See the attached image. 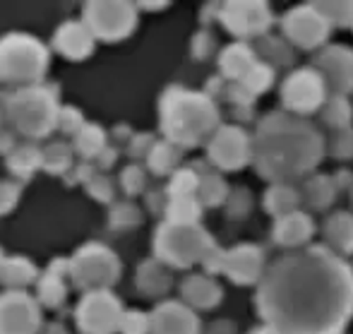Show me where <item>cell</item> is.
Returning <instances> with one entry per match:
<instances>
[{
  "label": "cell",
  "mask_w": 353,
  "mask_h": 334,
  "mask_svg": "<svg viewBox=\"0 0 353 334\" xmlns=\"http://www.w3.org/2000/svg\"><path fill=\"white\" fill-rule=\"evenodd\" d=\"M87 195L99 202H111L113 200V181L106 176V173H97V176L87 183Z\"/></svg>",
  "instance_id": "47"
},
{
  "label": "cell",
  "mask_w": 353,
  "mask_h": 334,
  "mask_svg": "<svg viewBox=\"0 0 353 334\" xmlns=\"http://www.w3.org/2000/svg\"><path fill=\"white\" fill-rule=\"evenodd\" d=\"M72 149L82 159H87V161L89 159H97L106 149V132H103V128L97 126V123H87L72 137Z\"/></svg>",
  "instance_id": "32"
},
{
  "label": "cell",
  "mask_w": 353,
  "mask_h": 334,
  "mask_svg": "<svg viewBox=\"0 0 353 334\" xmlns=\"http://www.w3.org/2000/svg\"><path fill=\"white\" fill-rule=\"evenodd\" d=\"M37 279V267L27 260V257H5L3 269H0V282L10 288H19L34 284Z\"/></svg>",
  "instance_id": "30"
},
{
  "label": "cell",
  "mask_w": 353,
  "mask_h": 334,
  "mask_svg": "<svg viewBox=\"0 0 353 334\" xmlns=\"http://www.w3.org/2000/svg\"><path fill=\"white\" fill-rule=\"evenodd\" d=\"M248 334H283L281 330H276V327L267 325V322H262V325H257L255 330H250Z\"/></svg>",
  "instance_id": "58"
},
{
  "label": "cell",
  "mask_w": 353,
  "mask_h": 334,
  "mask_svg": "<svg viewBox=\"0 0 353 334\" xmlns=\"http://www.w3.org/2000/svg\"><path fill=\"white\" fill-rule=\"evenodd\" d=\"M332 34V24L315 3L291 8L281 17V37L301 51H322Z\"/></svg>",
  "instance_id": "9"
},
{
  "label": "cell",
  "mask_w": 353,
  "mask_h": 334,
  "mask_svg": "<svg viewBox=\"0 0 353 334\" xmlns=\"http://www.w3.org/2000/svg\"><path fill=\"white\" fill-rule=\"evenodd\" d=\"M94 34L89 32L87 24L79 19V22H63L61 27L53 34V48H56L61 56L70 58V61H84L87 56L94 53Z\"/></svg>",
  "instance_id": "19"
},
{
  "label": "cell",
  "mask_w": 353,
  "mask_h": 334,
  "mask_svg": "<svg viewBox=\"0 0 353 334\" xmlns=\"http://www.w3.org/2000/svg\"><path fill=\"white\" fill-rule=\"evenodd\" d=\"M72 144L53 142L51 147L43 149V171L56 173V176H68L72 171Z\"/></svg>",
  "instance_id": "35"
},
{
  "label": "cell",
  "mask_w": 353,
  "mask_h": 334,
  "mask_svg": "<svg viewBox=\"0 0 353 334\" xmlns=\"http://www.w3.org/2000/svg\"><path fill=\"white\" fill-rule=\"evenodd\" d=\"M113 135H116L118 139H128V142H130L132 135H135V132H132L128 126H116V130H113Z\"/></svg>",
  "instance_id": "59"
},
{
  "label": "cell",
  "mask_w": 353,
  "mask_h": 334,
  "mask_svg": "<svg viewBox=\"0 0 353 334\" xmlns=\"http://www.w3.org/2000/svg\"><path fill=\"white\" fill-rule=\"evenodd\" d=\"M226 101H231L233 108H252L257 101V97L243 82H228Z\"/></svg>",
  "instance_id": "46"
},
{
  "label": "cell",
  "mask_w": 353,
  "mask_h": 334,
  "mask_svg": "<svg viewBox=\"0 0 353 334\" xmlns=\"http://www.w3.org/2000/svg\"><path fill=\"white\" fill-rule=\"evenodd\" d=\"M41 327L39 301L27 291L10 288L0 296V334H37Z\"/></svg>",
  "instance_id": "14"
},
{
  "label": "cell",
  "mask_w": 353,
  "mask_h": 334,
  "mask_svg": "<svg viewBox=\"0 0 353 334\" xmlns=\"http://www.w3.org/2000/svg\"><path fill=\"white\" fill-rule=\"evenodd\" d=\"M257 63L255 48L248 41H236L219 53V75L228 82H243Z\"/></svg>",
  "instance_id": "21"
},
{
  "label": "cell",
  "mask_w": 353,
  "mask_h": 334,
  "mask_svg": "<svg viewBox=\"0 0 353 334\" xmlns=\"http://www.w3.org/2000/svg\"><path fill=\"white\" fill-rule=\"evenodd\" d=\"M327 152H330L336 161H351L353 159V126L332 132V137L327 139Z\"/></svg>",
  "instance_id": "40"
},
{
  "label": "cell",
  "mask_w": 353,
  "mask_h": 334,
  "mask_svg": "<svg viewBox=\"0 0 353 334\" xmlns=\"http://www.w3.org/2000/svg\"><path fill=\"white\" fill-rule=\"evenodd\" d=\"M157 142H159V139L154 137L152 132H135L130 142H128V154H130L135 161H137V159H147L149 152H152Z\"/></svg>",
  "instance_id": "48"
},
{
  "label": "cell",
  "mask_w": 353,
  "mask_h": 334,
  "mask_svg": "<svg viewBox=\"0 0 353 334\" xmlns=\"http://www.w3.org/2000/svg\"><path fill=\"white\" fill-rule=\"evenodd\" d=\"M226 89H228V79H223L221 75H214L212 79H207V84H205V89H202V92L216 101L219 97L226 99Z\"/></svg>",
  "instance_id": "52"
},
{
  "label": "cell",
  "mask_w": 353,
  "mask_h": 334,
  "mask_svg": "<svg viewBox=\"0 0 353 334\" xmlns=\"http://www.w3.org/2000/svg\"><path fill=\"white\" fill-rule=\"evenodd\" d=\"M68 298V286L63 284L61 274L43 272V277L37 282V301L46 308H61Z\"/></svg>",
  "instance_id": "34"
},
{
  "label": "cell",
  "mask_w": 353,
  "mask_h": 334,
  "mask_svg": "<svg viewBox=\"0 0 353 334\" xmlns=\"http://www.w3.org/2000/svg\"><path fill=\"white\" fill-rule=\"evenodd\" d=\"M327 84L322 75L312 66L298 68L286 75L281 82V106L283 111L293 113V116H310L315 111H322L327 104Z\"/></svg>",
  "instance_id": "8"
},
{
  "label": "cell",
  "mask_w": 353,
  "mask_h": 334,
  "mask_svg": "<svg viewBox=\"0 0 353 334\" xmlns=\"http://www.w3.org/2000/svg\"><path fill=\"white\" fill-rule=\"evenodd\" d=\"M39 168H43V152L39 147H32V144H22L8 157V171L17 181L32 178Z\"/></svg>",
  "instance_id": "28"
},
{
  "label": "cell",
  "mask_w": 353,
  "mask_h": 334,
  "mask_svg": "<svg viewBox=\"0 0 353 334\" xmlns=\"http://www.w3.org/2000/svg\"><path fill=\"white\" fill-rule=\"evenodd\" d=\"M142 8H147V10H161V8H166V3H142Z\"/></svg>",
  "instance_id": "61"
},
{
  "label": "cell",
  "mask_w": 353,
  "mask_h": 334,
  "mask_svg": "<svg viewBox=\"0 0 353 334\" xmlns=\"http://www.w3.org/2000/svg\"><path fill=\"white\" fill-rule=\"evenodd\" d=\"M43 334H68V332H65V327H63V325H48Z\"/></svg>",
  "instance_id": "60"
},
{
  "label": "cell",
  "mask_w": 353,
  "mask_h": 334,
  "mask_svg": "<svg viewBox=\"0 0 353 334\" xmlns=\"http://www.w3.org/2000/svg\"><path fill=\"white\" fill-rule=\"evenodd\" d=\"M200 188V173L190 166H183L168 178V197H195Z\"/></svg>",
  "instance_id": "36"
},
{
  "label": "cell",
  "mask_w": 353,
  "mask_h": 334,
  "mask_svg": "<svg viewBox=\"0 0 353 334\" xmlns=\"http://www.w3.org/2000/svg\"><path fill=\"white\" fill-rule=\"evenodd\" d=\"M149 334H202V322L197 311L183 301H161L152 313Z\"/></svg>",
  "instance_id": "17"
},
{
  "label": "cell",
  "mask_w": 353,
  "mask_h": 334,
  "mask_svg": "<svg viewBox=\"0 0 353 334\" xmlns=\"http://www.w3.org/2000/svg\"><path fill=\"white\" fill-rule=\"evenodd\" d=\"M159 126L163 139L181 149L210 142L219 130V106L205 92H192L185 87H168L159 101Z\"/></svg>",
  "instance_id": "3"
},
{
  "label": "cell",
  "mask_w": 353,
  "mask_h": 334,
  "mask_svg": "<svg viewBox=\"0 0 353 334\" xmlns=\"http://www.w3.org/2000/svg\"><path fill=\"white\" fill-rule=\"evenodd\" d=\"M216 246L214 238L205 228L197 226H178V224L163 222L154 231V257L163 265L188 269L205 260V255Z\"/></svg>",
  "instance_id": "6"
},
{
  "label": "cell",
  "mask_w": 353,
  "mask_h": 334,
  "mask_svg": "<svg viewBox=\"0 0 353 334\" xmlns=\"http://www.w3.org/2000/svg\"><path fill=\"white\" fill-rule=\"evenodd\" d=\"M121 301L108 288L103 291H89L74 308V320L82 334H116L121 332L123 322Z\"/></svg>",
  "instance_id": "11"
},
{
  "label": "cell",
  "mask_w": 353,
  "mask_h": 334,
  "mask_svg": "<svg viewBox=\"0 0 353 334\" xmlns=\"http://www.w3.org/2000/svg\"><path fill=\"white\" fill-rule=\"evenodd\" d=\"M116 159H118V152H116V149H113V147H106L101 154H99L97 159H94V164H97V168L103 173V171H108V168H111L113 164H116Z\"/></svg>",
  "instance_id": "53"
},
{
  "label": "cell",
  "mask_w": 353,
  "mask_h": 334,
  "mask_svg": "<svg viewBox=\"0 0 353 334\" xmlns=\"http://www.w3.org/2000/svg\"><path fill=\"white\" fill-rule=\"evenodd\" d=\"M87 126L84 116L79 113V108L74 106H61V113H58V130L65 132V135H77L82 128Z\"/></svg>",
  "instance_id": "45"
},
{
  "label": "cell",
  "mask_w": 353,
  "mask_h": 334,
  "mask_svg": "<svg viewBox=\"0 0 353 334\" xmlns=\"http://www.w3.org/2000/svg\"><path fill=\"white\" fill-rule=\"evenodd\" d=\"M255 308L283 334H341L353 317V267L327 246L293 250L267 267Z\"/></svg>",
  "instance_id": "1"
},
{
  "label": "cell",
  "mask_w": 353,
  "mask_h": 334,
  "mask_svg": "<svg viewBox=\"0 0 353 334\" xmlns=\"http://www.w3.org/2000/svg\"><path fill=\"white\" fill-rule=\"evenodd\" d=\"M181 298L192 311H212L221 303L223 288L210 274H190L181 284Z\"/></svg>",
  "instance_id": "20"
},
{
  "label": "cell",
  "mask_w": 353,
  "mask_h": 334,
  "mask_svg": "<svg viewBox=\"0 0 353 334\" xmlns=\"http://www.w3.org/2000/svg\"><path fill=\"white\" fill-rule=\"evenodd\" d=\"M190 53H192V61H200V63L210 61L214 53H216V39H214V34L207 32V29H200L190 41Z\"/></svg>",
  "instance_id": "43"
},
{
  "label": "cell",
  "mask_w": 353,
  "mask_h": 334,
  "mask_svg": "<svg viewBox=\"0 0 353 334\" xmlns=\"http://www.w3.org/2000/svg\"><path fill=\"white\" fill-rule=\"evenodd\" d=\"M68 277L79 288L103 291V288H111L121 279V260L103 243H87L72 255Z\"/></svg>",
  "instance_id": "7"
},
{
  "label": "cell",
  "mask_w": 353,
  "mask_h": 334,
  "mask_svg": "<svg viewBox=\"0 0 353 334\" xmlns=\"http://www.w3.org/2000/svg\"><path fill=\"white\" fill-rule=\"evenodd\" d=\"M121 188L125 190V195H140L147 188V171L140 164H130V166L123 168L121 173Z\"/></svg>",
  "instance_id": "42"
},
{
  "label": "cell",
  "mask_w": 353,
  "mask_h": 334,
  "mask_svg": "<svg viewBox=\"0 0 353 334\" xmlns=\"http://www.w3.org/2000/svg\"><path fill=\"white\" fill-rule=\"evenodd\" d=\"M231 195V188L216 173V168L207 171L205 176H200V188H197V200H200L202 207H223Z\"/></svg>",
  "instance_id": "29"
},
{
  "label": "cell",
  "mask_w": 353,
  "mask_h": 334,
  "mask_svg": "<svg viewBox=\"0 0 353 334\" xmlns=\"http://www.w3.org/2000/svg\"><path fill=\"white\" fill-rule=\"evenodd\" d=\"M252 108H233V118H238V121H243V123L252 121V118H255V111H252Z\"/></svg>",
  "instance_id": "57"
},
{
  "label": "cell",
  "mask_w": 353,
  "mask_h": 334,
  "mask_svg": "<svg viewBox=\"0 0 353 334\" xmlns=\"http://www.w3.org/2000/svg\"><path fill=\"white\" fill-rule=\"evenodd\" d=\"M315 236V222H312L310 212L298 209L281 219H274V228H272V241L279 248H291V250H303Z\"/></svg>",
  "instance_id": "18"
},
{
  "label": "cell",
  "mask_w": 353,
  "mask_h": 334,
  "mask_svg": "<svg viewBox=\"0 0 353 334\" xmlns=\"http://www.w3.org/2000/svg\"><path fill=\"white\" fill-rule=\"evenodd\" d=\"M142 219H144L142 209L132 202H118V204H113L111 212H108V224H111V228H116V231L137 228L142 224Z\"/></svg>",
  "instance_id": "37"
},
{
  "label": "cell",
  "mask_w": 353,
  "mask_h": 334,
  "mask_svg": "<svg viewBox=\"0 0 353 334\" xmlns=\"http://www.w3.org/2000/svg\"><path fill=\"white\" fill-rule=\"evenodd\" d=\"M123 334H149L152 332V315L142 311H125L121 322Z\"/></svg>",
  "instance_id": "44"
},
{
  "label": "cell",
  "mask_w": 353,
  "mask_h": 334,
  "mask_svg": "<svg viewBox=\"0 0 353 334\" xmlns=\"http://www.w3.org/2000/svg\"><path fill=\"white\" fill-rule=\"evenodd\" d=\"M315 5L332 27L353 29V0H332V3H315Z\"/></svg>",
  "instance_id": "38"
},
{
  "label": "cell",
  "mask_w": 353,
  "mask_h": 334,
  "mask_svg": "<svg viewBox=\"0 0 353 334\" xmlns=\"http://www.w3.org/2000/svg\"><path fill=\"white\" fill-rule=\"evenodd\" d=\"M255 53H257V61L267 63L274 70H283V68H291L293 61H296V48L286 41L279 34H265L255 41Z\"/></svg>",
  "instance_id": "26"
},
{
  "label": "cell",
  "mask_w": 353,
  "mask_h": 334,
  "mask_svg": "<svg viewBox=\"0 0 353 334\" xmlns=\"http://www.w3.org/2000/svg\"><path fill=\"white\" fill-rule=\"evenodd\" d=\"M48 68V48L37 37L10 32L0 37V84L37 87Z\"/></svg>",
  "instance_id": "4"
},
{
  "label": "cell",
  "mask_w": 353,
  "mask_h": 334,
  "mask_svg": "<svg viewBox=\"0 0 353 334\" xmlns=\"http://www.w3.org/2000/svg\"><path fill=\"white\" fill-rule=\"evenodd\" d=\"M223 257H226V250H221L219 246H214L210 253L202 260V267H205V274H223Z\"/></svg>",
  "instance_id": "51"
},
{
  "label": "cell",
  "mask_w": 353,
  "mask_h": 334,
  "mask_svg": "<svg viewBox=\"0 0 353 334\" xmlns=\"http://www.w3.org/2000/svg\"><path fill=\"white\" fill-rule=\"evenodd\" d=\"M223 209H226L228 219H236V222L238 219H245L252 212V193L248 188H236V190H231Z\"/></svg>",
  "instance_id": "41"
},
{
  "label": "cell",
  "mask_w": 353,
  "mask_h": 334,
  "mask_svg": "<svg viewBox=\"0 0 353 334\" xmlns=\"http://www.w3.org/2000/svg\"><path fill=\"white\" fill-rule=\"evenodd\" d=\"M82 22L94 39L121 41L137 27V5L132 3H87L82 10Z\"/></svg>",
  "instance_id": "10"
},
{
  "label": "cell",
  "mask_w": 353,
  "mask_h": 334,
  "mask_svg": "<svg viewBox=\"0 0 353 334\" xmlns=\"http://www.w3.org/2000/svg\"><path fill=\"white\" fill-rule=\"evenodd\" d=\"M168 193L166 190H149L144 193V204L152 214H166V207H168Z\"/></svg>",
  "instance_id": "50"
},
{
  "label": "cell",
  "mask_w": 353,
  "mask_h": 334,
  "mask_svg": "<svg viewBox=\"0 0 353 334\" xmlns=\"http://www.w3.org/2000/svg\"><path fill=\"white\" fill-rule=\"evenodd\" d=\"M205 334H238V330L231 320H214Z\"/></svg>",
  "instance_id": "56"
},
{
  "label": "cell",
  "mask_w": 353,
  "mask_h": 334,
  "mask_svg": "<svg viewBox=\"0 0 353 334\" xmlns=\"http://www.w3.org/2000/svg\"><path fill=\"white\" fill-rule=\"evenodd\" d=\"M207 161L216 171H241L252 164V135L241 126H219L207 142Z\"/></svg>",
  "instance_id": "12"
},
{
  "label": "cell",
  "mask_w": 353,
  "mask_h": 334,
  "mask_svg": "<svg viewBox=\"0 0 353 334\" xmlns=\"http://www.w3.org/2000/svg\"><path fill=\"white\" fill-rule=\"evenodd\" d=\"M3 260H5V257H3V253H0V269H3Z\"/></svg>",
  "instance_id": "62"
},
{
  "label": "cell",
  "mask_w": 353,
  "mask_h": 334,
  "mask_svg": "<svg viewBox=\"0 0 353 334\" xmlns=\"http://www.w3.org/2000/svg\"><path fill=\"white\" fill-rule=\"evenodd\" d=\"M298 188H301L303 207L310 209V212H327L339 195L334 178L327 176V173H312Z\"/></svg>",
  "instance_id": "24"
},
{
  "label": "cell",
  "mask_w": 353,
  "mask_h": 334,
  "mask_svg": "<svg viewBox=\"0 0 353 334\" xmlns=\"http://www.w3.org/2000/svg\"><path fill=\"white\" fill-rule=\"evenodd\" d=\"M202 204L197 197H171L166 207V222L178 226H197L202 219Z\"/></svg>",
  "instance_id": "31"
},
{
  "label": "cell",
  "mask_w": 353,
  "mask_h": 334,
  "mask_svg": "<svg viewBox=\"0 0 353 334\" xmlns=\"http://www.w3.org/2000/svg\"><path fill=\"white\" fill-rule=\"evenodd\" d=\"M262 207L270 217L281 219L291 212H298L303 207L301 188L293 183H272L262 195Z\"/></svg>",
  "instance_id": "25"
},
{
  "label": "cell",
  "mask_w": 353,
  "mask_h": 334,
  "mask_svg": "<svg viewBox=\"0 0 353 334\" xmlns=\"http://www.w3.org/2000/svg\"><path fill=\"white\" fill-rule=\"evenodd\" d=\"M267 257L265 250L255 243H238L228 248L223 257V274L238 286H252L260 284L267 272Z\"/></svg>",
  "instance_id": "16"
},
{
  "label": "cell",
  "mask_w": 353,
  "mask_h": 334,
  "mask_svg": "<svg viewBox=\"0 0 353 334\" xmlns=\"http://www.w3.org/2000/svg\"><path fill=\"white\" fill-rule=\"evenodd\" d=\"M332 178H334L336 190H349V193H351V186H353V173L349 171V168H341V171H336Z\"/></svg>",
  "instance_id": "55"
},
{
  "label": "cell",
  "mask_w": 353,
  "mask_h": 334,
  "mask_svg": "<svg viewBox=\"0 0 353 334\" xmlns=\"http://www.w3.org/2000/svg\"><path fill=\"white\" fill-rule=\"evenodd\" d=\"M135 284L137 291L144 298H161L173 286L171 269H168V265H163L161 260H157V257H149V260L140 262V267H137Z\"/></svg>",
  "instance_id": "22"
},
{
  "label": "cell",
  "mask_w": 353,
  "mask_h": 334,
  "mask_svg": "<svg viewBox=\"0 0 353 334\" xmlns=\"http://www.w3.org/2000/svg\"><path fill=\"white\" fill-rule=\"evenodd\" d=\"M5 113L17 132L34 139L46 137L48 132L58 128L61 106H58L56 87L37 84V87L14 89L5 99Z\"/></svg>",
  "instance_id": "5"
},
{
  "label": "cell",
  "mask_w": 353,
  "mask_h": 334,
  "mask_svg": "<svg viewBox=\"0 0 353 334\" xmlns=\"http://www.w3.org/2000/svg\"><path fill=\"white\" fill-rule=\"evenodd\" d=\"M274 77H276V70L260 61L255 68L250 70V72H248V77L243 79V84H245L255 97H260V94H265L267 89L274 84Z\"/></svg>",
  "instance_id": "39"
},
{
  "label": "cell",
  "mask_w": 353,
  "mask_h": 334,
  "mask_svg": "<svg viewBox=\"0 0 353 334\" xmlns=\"http://www.w3.org/2000/svg\"><path fill=\"white\" fill-rule=\"evenodd\" d=\"M219 22L228 34H233L241 41H248V39L257 41L260 37L270 34L274 14L267 3H223Z\"/></svg>",
  "instance_id": "13"
},
{
  "label": "cell",
  "mask_w": 353,
  "mask_h": 334,
  "mask_svg": "<svg viewBox=\"0 0 353 334\" xmlns=\"http://www.w3.org/2000/svg\"><path fill=\"white\" fill-rule=\"evenodd\" d=\"M351 200H353V186H351Z\"/></svg>",
  "instance_id": "63"
},
{
  "label": "cell",
  "mask_w": 353,
  "mask_h": 334,
  "mask_svg": "<svg viewBox=\"0 0 353 334\" xmlns=\"http://www.w3.org/2000/svg\"><path fill=\"white\" fill-rule=\"evenodd\" d=\"M312 68L322 75L332 97H349L353 94V48L344 43L325 46L315 53Z\"/></svg>",
  "instance_id": "15"
},
{
  "label": "cell",
  "mask_w": 353,
  "mask_h": 334,
  "mask_svg": "<svg viewBox=\"0 0 353 334\" xmlns=\"http://www.w3.org/2000/svg\"><path fill=\"white\" fill-rule=\"evenodd\" d=\"M327 154V139L310 121L288 111L260 118L252 135V164L265 181L296 183L315 173Z\"/></svg>",
  "instance_id": "2"
},
{
  "label": "cell",
  "mask_w": 353,
  "mask_h": 334,
  "mask_svg": "<svg viewBox=\"0 0 353 334\" xmlns=\"http://www.w3.org/2000/svg\"><path fill=\"white\" fill-rule=\"evenodd\" d=\"M22 195V186L17 181H0V217L12 212Z\"/></svg>",
  "instance_id": "49"
},
{
  "label": "cell",
  "mask_w": 353,
  "mask_h": 334,
  "mask_svg": "<svg viewBox=\"0 0 353 334\" xmlns=\"http://www.w3.org/2000/svg\"><path fill=\"white\" fill-rule=\"evenodd\" d=\"M322 123L334 130H344V128H351L353 123V104L349 101V97H330L327 104L320 111Z\"/></svg>",
  "instance_id": "33"
},
{
  "label": "cell",
  "mask_w": 353,
  "mask_h": 334,
  "mask_svg": "<svg viewBox=\"0 0 353 334\" xmlns=\"http://www.w3.org/2000/svg\"><path fill=\"white\" fill-rule=\"evenodd\" d=\"M14 149H17V142H14V132L0 130V154H3V157H10Z\"/></svg>",
  "instance_id": "54"
},
{
  "label": "cell",
  "mask_w": 353,
  "mask_h": 334,
  "mask_svg": "<svg viewBox=\"0 0 353 334\" xmlns=\"http://www.w3.org/2000/svg\"><path fill=\"white\" fill-rule=\"evenodd\" d=\"M181 159H183V149L178 144L168 142V139H159L147 157V168L154 176L171 178L181 168Z\"/></svg>",
  "instance_id": "27"
},
{
  "label": "cell",
  "mask_w": 353,
  "mask_h": 334,
  "mask_svg": "<svg viewBox=\"0 0 353 334\" xmlns=\"http://www.w3.org/2000/svg\"><path fill=\"white\" fill-rule=\"evenodd\" d=\"M322 238L325 246L339 257L353 255V214L332 212L322 224Z\"/></svg>",
  "instance_id": "23"
}]
</instances>
